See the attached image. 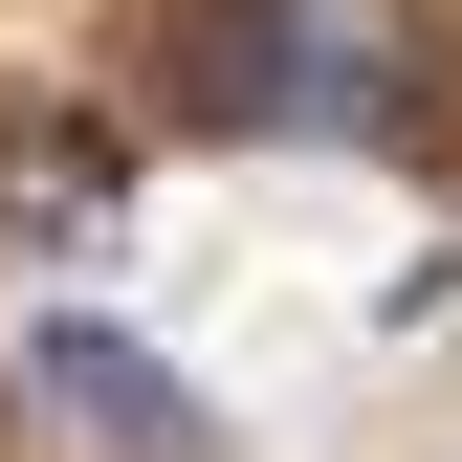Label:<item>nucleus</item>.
Returning <instances> with one entry per match:
<instances>
[{
	"mask_svg": "<svg viewBox=\"0 0 462 462\" xmlns=\"http://www.w3.org/2000/svg\"><path fill=\"white\" fill-rule=\"evenodd\" d=\"M177 110H220V133H396V23L374 0H199L177 23Z\"/></svg>",
	"mask_w": 462,
	"mask_h": 462,
	"instance_id": "obj_1",
	"label": "nucleus"
},
{
	"mask_svg": "<svg viewBox=\"0 0 462 462\" xmlns=\"http://www.w3.org/2000/svg\"><path fill=\"white\" fill-rule=\"evenodd\" d=\"M23 396H44L67 440H110V462H220V419L154 374V330H110V309H44V330H23Z\"/></svg>",
	"mask_w": 462,
	"mask_h": 462,
	"instance_id": "obj_2",
	"label": "nucleus"
},
{
	"mask_svg": "<svg viewBox=\"0 0 462 462\" xmlns=\"http://www.w3.org/2000/svg\"><path fill=\"white\" fill-rule=\"evenodd\" d=\"M0 199H23V220H88V199H133V177H110L88 133H23V177H0Z\"/></svg>",
	"mask_w": 462,
	"mask_h": 462,
	"instance_id": "obj_3",
	"label": "nucleus"
}]
</instances>
